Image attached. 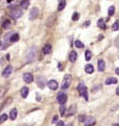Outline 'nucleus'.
Masks as SVG:
<instances>
[{
  "label": "nucleus",
  "instance_id": "nucleus-34",
  "mask_svg": "<svg viewBox=\"0 0 119 126\" xmlns=\"http://www.w3.org/2000/svg\"><path fill=\"white\" fill-rule=\"evenodd\" d=\"M57 120H58V116H55L54 118H53L52 122H53V123H56V124H57Z\"/></svg>",
  "mask_w": 119,
  "mask_h": 126
},
{
  "label": "nucleus",
  "instance_id": "nucleus-2",
  "mask_svg": "<svg viewBox=\"0 0 119 126\" xmlns=\"http://www.w3.org/2000/svg\"><path fill=\"white\" fill-rule=\"evenodd\" d=\"M78 92H79V94H80L82 97H84V98H85V100H88V92H87V88H86V85L83 84V82H81V84L78 85Z\"/></svg>",
  "mask_w": 119,
  "mask_h": 126
},
{
  "label": "nucleus",
  "instance_id": "nucleus-21",
  "mask_svg": "<svg viewBox=\"0 0 119 126\" xmlns=\"http://www.w3.org/2000/svg\"><path fill=\"white\" fill-rule=\"evenodd\" d=\"M97 26L99 28H102V29H106V24H105L104 19H99L97 21Z\"/></svg>",
  "mask_w": 119,
  "mask_h": 126
},
{
  "label": "nucleus",
  "instance_id": "nucleus-26",
  "mask_svg": "<svg viewBox=\"0 0 119 126\" xmlns=\"http://www.w3.org/2000/svg\"><path fill=\"white\" fill-rule=\"evenodd\" d=\"M91 57H92L91 51H90V50H87V51L85 52V58H86V60H90Z\"/></svg>",
  "mask_w": 119,
  "mask_h": 126
},
{
  "label": "nucleus",
  "instance_id": "nucleus-27",
  "mask_svg": "<svg viewBox=\"0 0 119 126\" xmlns=\"http://www.w3.org/2000/svg\"><path fill=\"white\" fill-rule=\"evenodd\" d=\"M114 12H115V7H114V5H111L109 7V10H108V15L109 16H113Z\"/></svg>",
  "mask_w": 119,
  "mask_h": 126
},
{
  "label": "nucleus",
  "instance_id": "nucleus-15",
  "mask_svg": "<svg viewBox=\"0 0 119 126\" xmlns=\"http://www.w3.org/2000/svg\"><path fill=\"white\" fill-rule=\"evenodd\" d=\"M85 72L88 73V74H91V73H93V72H94L93 66H92L91 64H87L86 66H85Z\"/></svg>",
  "mask_w": 119,
  "mask_h": 126
},
{
  "label": "nucleus",
  "instance_id": "nucleus-3",
  "mask_svg": "<svg viewBox=\"0 0 119 126\" xmlns=\"http://www.w3.org/2000/svg\"><path fill=\"white\" fill-rule=\"evenodd\" d=\"M70 81H72V76H70L69 74H66L63 78V84H62V85H61L62 90H65V89L68 88L69 84H70Z\"/></svg>",
  "mask_w": 119,
  "mask_h": 126
},
{
  "label": "nucleus",
  "instance_id": "nucleus-11",
  "mask_svg": "<svg viewBox=\"0 0 119 126\" xmlns=\"http://www.w3.org/2000/svg\"><path fill=\"white\" fill-rule=\"evenodd\" d=\"M11 71H12V67L11 66V65H8V66H6V68L3 70V72H2V76L3 77H8L11 74Z\"/></svg>",
  "mask_w": 119,
  "mask_h": 126
},
{
  "label": "nucleus",
  "instance_id": "nucleus-14",
  "mask_svg": "<svg viewBox=\"0 0 119 126\" xmlns=\"http://www.w3.org/2000/svg\"><path fill=\"white\" fill-rule=\"evenodd\" d=\"M77 57H78V54H77L76 51H72L69 53V60H70V63H75V62H76Z\"/></svg>",
  "mask_w": 119,
  "mask_h": 126
},
{
  "label": "nucleus",
  "instance_id": "nucleus-16",
  "mask_svg": "<svg viewBox=\"0 0 119 126\" xmlns=\"http://www.w3.org/2000/svg\"><path fill=\"white\" fill-rule=\"evenodd\" d=\"M28 94H29V89L27 88V86L22 88V90H21V96L22 97H23V98H27Z\"/></svg>",
  "mask_w": 119,
  "mask_h": 126
},
{
  "label": "nucleus",
  "instance_id": "nucleus-10",
  "mask_svg": "<svg viewBox=\"0 0 119 126\" xmlns=\"http://www.w3.org/2000/svg\"><path fill=\"white\" fill-rule=\"evenodd\" d=\"M48 86L50 88V90L55 91V90L58 89V82H57L56 80H54V79H51V80L48 81Z\"/></svg>",
  "mask_w": 119,
  "mask_h": 126
},
{
  "label": "nucleus",
  "instance_id": "nucleus-24",
  "mask_svg": "<svg viewBox=\"0 0 119 126\" xmlns=\"http://www.w3.org/2000/svg\"><path fill=\"white\" fill-rule=\"evenodd\" d=\"M65 5H66V2L63 1V0H62V1H60L58 3V11H62L63 8L65 7Z\"/></svg>",
  "mask_w": 119,
  "mask_h": 126
},
{
  "label": "nucleus",
  "instance_id": "nucleus-33",
  "mask_svg": "<svg viewBox=\"0 0 119 126\" xmlns=\"http://www.w3.org/2000/svg\"><path fill=\"white\" fill-rule=\"evenodd\" d=\"M56 126H65V124H64L63 121H58L57 124H56Z\"/></svg>",
  "mask_w": 119,
  "mask_h": 126
},
{
  "label": "nucleus",
  "instance_id": "nucleus-28",
  "mask_svg": "<svg viewBox=\"0 0 119 126\" xmlns=\"http://www.w3.org/2000/svg\"><path fill=\"white\" fill-rule=\"evenodd\" d=\"M43 80H45V78L43 77V79H42V81H41V78L38 77V81H37V84H38V86L39 88H43V86H45V81H43Z\"/></svg>",
  "mask_w": 119,
  "mask_h": 126
},
{
  "label": "nucleus",
  "instance_id": "nucleus-36",
  "mask_svg": "<svg viewBox=\"0 0 119 126\" xmlns=\"http://www.w3.org/2000/svg\"><path fill=\"white\" fill-rule=\"evenodd\" d=\"M116 94H117L118 96H119V86H118V88L116 89Z\"/></svg>",
  "mask_w": 119,
  "mask_h": 126
},
{
  "label": "nucleus",
  "instance_id": "nucleus-7",
  "mask_svg": "<svg viewBox=\"0 0 119 126\" xmlns=\"http://www.w3.org/2000/svg\"><path fill=\"white\" fill-rule=\"evenodd\" d=\"M96 123V120L94 117H87L86 120L84 121L85 126H93Z\"/></svg>",
  "mask_w": 119,
  "mask_h": 126
},
{
  "label": "nucleus",
  "instance_id": "nucleus-32",
  "mask_svg": "<svg viewBox=\"0 0 119 126\" xmlns=\"http://www.w3.org/2000/svg\"><path fill=\"white\" fill-rule=\"evenodd\" d=\"M60 115H62V116L65 115V106H63V105L60 106Z\"/></svg>",
  "mask_w": 119,
  "mask_h": 126
},
{
  "label": "nucleus",
  "instance_id": "nucleus-25",
  "mask_svg": "<svg viewBox=\"0 0 119 126\" xmlns=\"http://www.w3.org/2000/svg\"><path fill=\"white\" fill-rule=\"evenodd\" d=\"M7 118H8V116L6 114H2L1 116H0V124H2V123L5 122V121L7 120Z\"/></svg>",
  "mask_w": 119,
  "mask_h": 126
},
{
  "label": "nucleus",
  "instance_id": "nucleus-23",
  "mask_svg": "<svg viewBox=\"0 0 119 126\" xmlns=\"http://www.w3.org/2000/svg\"><path fill=\"white\" fill-rule=\"evenodd\" d=\"M112 30L113 31H117V30H119V20L115 21V23L112 25Z\"/></svg>",
  "mask_w": 119,
  "mask_h": 126
},
{
  "label": "nucleus",
  "instance_id": "nucleus-18",
  "mask_svg": "<svg viewBox=\"0 0 119 126\" xmlns=\"http://www.w3.org/2000/svg\"><path fill=\"white\" fill-rule=\"evenodd\" d=\"M52 50V46L50 44H46L45 46H43V53L45 54H49L50 52Z\"/></svg>",
  "mask_w": 119,
  "mask_h": 126
},
{
  "label": "nucleus",
  "instance_id": "nucleus-39",
  "mask_svg": "<svg viewBox=\"0 0 119 126\" xmlns=\"http://www.w3.org/2000/svg\"><path fill=\"white\" fill-rule=\"evenodd\" d=\"M0 47H1V41H0Z\"/></svg>",
  "mask_w": 119,
  "mask_h": 126
},
{
  "label": "nucleus",
  "instance_id": "nucleus-20",
  "mask_svg": "<svg viewBox=\"0 0 119 126\" xmlns=\"http://www.w3.org/2000/svg\"><path fill=\"white\" fill-rule=\"evenodd\" d=\"M19 38H20L19 34L15 32V33H12L11 36L10 37V40H11V42H17L18 40H19Z\"/></svg>",
  "mask_w": 119,
  "mask_h": 126
},
{
  "label": "nucleus",
  "instance_id": "nucleus-13",
  "mask_svg": "<svg viewBox=\"0 0 119 126\" xmlns=\"http://www.w3.org/2000/svg\"><path fill=\"white\" fill-rule=\"evenodd\" d=\"M97 68H98V71L99 72H104L105 71L106 65H105V62H104L103 59H98L97 60Z\"/></svg>",
  "mask_w": 119,
  "mask_h": 126
},
{
  "label": "nucleus",
  "instance_id": "nucleus-29",
  "mask_svg": "<svg viewBox=\"0 0 119 126\" xmlns=\"http://www.w3.org/2000/svg\"><path fill=\"white\" fill-rule=\"evenodd\" d=\"M74 112H76V105H72V106H70L69 111H68V112H67V115L70 116V115H73Z\"/></svg>",
  "mask_w": 119,
  "mask_h": 126
},
{
  "label": "nucleus",
  "instance_id": "nucleus-31",
  "mask_svg": "<svg viewBox=\"0 0 119 126\" xmlns=\"http://www.w3.org/2000/svg\"><path fill=\"white\" fill-rule=\"evenodd\" d=\"M79 18H80V15H79L78 13H74V15H73V20H74V21H77V20H79Z\"/></svg>",
  "mask_w": 119,
  "mask_h": 126
},
{
  "label": "nucleus",
  "instance_id": "nucleus-1",
  "mask_svg": "<svg viewBox=\"0 0 119 126\" xmlns=\"http://www.w3.org/2000/svg\"><path fill=\"white\" fill-rule=\"evenodd\" d=\"M10 10H11V15L12 18H15V19H19L22 17V15H23V12H22L21 8L19 7H17L15 5H11L10 6Z\"/></svg>",
  "mask_w": 119,
  "mask_h": 126
},
{
  "label": "nucleus",
  "instance_id": "nucleus-38",
  "mask_svg": "<svg viewBox=\"0 0 119 126\" xmlns=\"http://www.w3.org/2000/svg\"><path fill=\"white\" fill-rule=\"evenodd\" d=\"M113 126H119V124H117V123H114V124H113Z\"/></svg>",
  "mask_w": 119,
  "mask_h": 126
},
{
  "label": "nucleus",
  "instance_id": "nucleus-8",
  "mask_svg": "<svg viewBox=\"0 0 119 126\" xmlns=\"http://www.w3.org/2000/svg\"><path fill=\"white\" fill-rule=\"evenodd\" d=\"M55 23H56V16H50L46 21L47 27H52Z\"/></svg>",
  "mask_w": 119,
  "mask_h": 126
},
{
  "label": "nucleus",
  "instance_id": "nucleus-17",
  "mask_svg": "<svg viewBox=\"0 0 119 126\" xmlns=\"http://www.w3.org/2000/svg\"><path fill=\"white\" fill-rule=\"evenodd\" d=\"M17 116H18L17 108H12V110L11 111V112H10V118L11 120H15V119H17Z\"/></svg>",
  "mask_w": 119,
  "mask_h": 126
},
{
  "label": "nucleus",
  "instance_id": "nucleus-40",
  "mask_svg": "<svg viewBox=\"0 0 119 126\" xmlns=\"http://www.w3.org/2000/svg\"><path fill=\"white\" fill-rule=\"evenodd\" d=\"M70 126H73V125H70Z\"/></svg>",
  "mask_w": 119,
  "mask_h": 126
},
{
  "label": "nucleus",
  "instance_id": "nucleus-35",
  "mask_svg": "<svg viewBox=\"0 0 119 126\" xmlns=\"http://www.w3.org/2000/svg\"><path fill=\"white\" fill-rule=\"evenodd\" d=\"M79 120H80L81 122H82V121H85V120H86V117H85L84 115H83V116H80V118H79Z\"/></svg>",
  "mask_w": 119,
  "mask_h": 126
},
{
  "label": "nucleus",
  "instance_id": "nucleus-9",
  "mask_svg": "<svg viewBox=\"0 0 119 126\" xmlns=\"http://www.w3.org/2000/svg\"><path fill=\"white\" fill-rule=\"evenodd\" d=\"M23 79L25 82H27V84H30V82L33 81V75L31 74V73L29 72H26L23 74Z\"/></svg>",
  "mask_w": 119,
  "mask_h": 126
},
{
  "label": "nucleus",
  "instance_id": "nucleus-37",
  "mask_svg": "<svg viewBox=\"0 0 119 126\" xmlns=\"http://www.w3.org/2000/svg\"><path fill=\"white\" fill-rule=\"evenodd\" d=\"M116 74H117V75H119V68H117V69H116Z\"/></svg>",
  "mask_w": 119,
  "mask_h": 126
},
{
  "label": "nucleus",
  "instance_id": "nucleus-5",
  "mask_svg": "<svg viewBox=\"0 0 119 126\" xmlns=\"http://www.w3.org/2000/svg\"><path fill=\"white\" fill-rule=\"evenodd\" d=\"M39 15V11H38V8L37 7H33L31 12H30V16H29V20L30 21H32V20H35L38 17Z\"/></svg>",
  "mask_w": 119,
  "mask_h": 126
},
{
  "label": "nucleus",
  "instance_id": "nucleus-12",
  "mask_svg": "<svg viewBox=\"0 0 119 126\" xmlns=\"http://www.w3.org/2000/svg\"><path fill=\"white\" fill-rule=\"evenodd\" d=\"M117 82H118V80H117V78H115V77H109V78L106 79V84H107V85L116 84Z\"/></svg>",
  "mask_w": 119,
  "mask_h": 126
},
{
  "label": "nucleus",
  "instance_id": "nucleus-30",
  "mask_svg": "<svg viewBox=\"0 0 119 126\" xmlns=\"http://www.w3.org/2000/svg\"><path fill=\"white\" fill-rule=\"evenodd\" d=\"M10 26H11V21L10 20H5V21H4V23H3V25H2V27L3 28H8V27H10Z\"/></svg>",
  "mask_w": 119,
  "mask_h": 126
},
{
  "label": "nucleus",
  "instance_id": "nucleus-4",
  "mask_svg": "<svg viewBox=\"0 0 119 126\" xmlns=\"http://www.w3.org/2000/svg\"><path fill=\"white\" fill-rule=\"evenodd\" d=\"M67 100V96H66V94H64L63 92H60L58 94V96H57V101H58L61 105H63V104L66 102Z\"/></svg>",
  "mask_w": 119,
  "mask_h": 126
},
{
  "label": "nucleus",
  "instance_id": "nucleus-22",
  "mask_svg": "<svg viewBox=\"0 0 119 126\" xmlns=\"http://www.w3.org/2000/svg\"><path fill=\"white\" fill-rule=\"evenodd\" d=\"M75 46H76L77 48H84V44H83L80 40H76V41H75Z\"/></svg>",
  "mask_w": 119,
  "mask_h": 126
},
{
  "label": "nucleus",
  "instance_id": "nucleus-19",
  "mask_svg": "<svg viewBox=\"0 0 119 126\" xmlns=\"http://www.w3.org/2000/svg\"><path fill=\"white\" fill-rule=\"evenodd\" d=\"M29 0H24V1H21V3H20V5H21V7L22 8H28V6H29Z\"/></svg>",
  "mask_w": 119,
  "mask_h": 126
},
{
  "label": "nucleus",
  "instance_id": "nucleus-6",
  "mask_svg": "<svg viewBox=\"0 0 119 126\" xmlns=\"http://www.w3.org/2000/svg\"><path fill=\"white\" fill-rule=\"evenodd\" d=\"M35 56V48L32 47L31 49H29V51L27 52V55H26V59H27V62H30V60H32Z\"/></svg>",
  "mask_w": 119,
  "mask_h": 126
}]
</instances>
